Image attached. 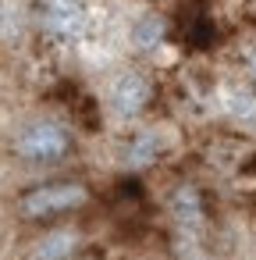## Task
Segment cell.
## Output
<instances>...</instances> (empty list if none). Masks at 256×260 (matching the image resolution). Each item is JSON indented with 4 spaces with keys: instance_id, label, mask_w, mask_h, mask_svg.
<instances>
[{
    "instance_id": "7a4b0ae2",
    "label": "cell",
    "mask_w": 256,
    "mask_h": 260,
    "mask_svg": "<svg viewBox=\"0 0 256 260\" xmlns=\"http://www.w3.org/2000/svg\"><path fill=\"white\" fill-rule=\"evenodd\" d=\"M15 153L25 164H57V160H64L71 153V132L54 118L29 121L15 136Z\"/></svg>"
},
{
    "instance_id": "6da1fadb",
    "label": "cell",
    "mask_w": 256,
    "mask_h": 260,
    "mask_svg": "<svg viewBox=\"0 0 256 260\" xmlns=\"http://www.w3.org/2000/svg\"><path fill=\"white\" fill-rule=\"evenodd\" d=\"M86 203H89V189L82 182H47V185H36V189L22 192L18 214L25 221H50V217L71 214Z\"/></svg>"
},
{
    "instance_id": "9c48e42d",
    "label": "cell",
    "mask_w": 256,
    "mask_h": 260,
    "mask_svg": "<svg viewBox=\"0 0 256 260\" xmlns=\"http://www.w3.org/2000/svg\"><path fill=\"white\" fill-rule=\"evenodd\" d=\"M228 118L235 125H256V93L249 86H238L228 93Z\"/></svg>"
},
{
    "instance_id": "30bf717a",
    "label": "cell",
    "mask_w": 256,
    "mask_h": 260,
    "mask_svg": "<svg viewBox=\"0 0 256 260\" xmlns=\"http://www.w3.org/2000/svg\"><path fill=\"white\" fill-rule=\"evenodd\" d=\"M249 75H252V79H256V54H252V57H249Z\"/></svg>"
},
{
    "instance_id": "3957f363",
    "label": "cell",
    "mask_w": 256,
    "mask_h": 260,
    "mask_svg": "<svg viewBox=\"0 0 256 260\" xmlns=\"http://www.w3.org/2000/svg\"><path fill=\"white\" fill-rule=\"evenodd\" d=\"M36 18L50 36L71 40L86 25V8L79 0H36Z\"/></svg>"
},
{
    "instance_id": "8992f818",
    "label": "cell",
    "mask_w": 256,
    "mask_h": 260,
    "mask_svg": "<svg viewBox=\"0 0 256 260\" xmlns=\"http://www.w3.org/2000/svg\"><path fill=\"white\" fill-rule=\"evenodd\" d=\"M82 246V235L75 228H50L29 246V260H71Z\"/></svg>"
},
{
    "instance_id": "5b68a950",
    "label": "cell",
    "mask_w": 256,
    "mask_h": 260,
    "mask_svg": "<svg viewBox=\"0 0 256 260\" xmlns=\"http://www.w3.org/2000/svg\"><path fill=\"white\" fill-rule=\"evenodd\" d=\"M167 210H171V217H174V224H178L181 235L199 232V224L206 221L203 192H199L196 185H178V189L171 192V200H167Z\"/></svg>"
},
{
    "instance_id": "277c9868",
    "label": "cell",
    "mask_w": 256,
    "mask_h": 260,
    "mask_svg": "<svg viewBox=\"0 0 256 260\" xmlns=\"http://www.w3.org/2000/svg\"><path fill=\"white\" fill-rule=\"evenodd\" d=\"M150 93H153V86H150V79H146L142 72H125V75H118L114 86H111V107H114L121 118H135V114L150 104Z\"/></svg>"
},
{
    "instance_id": "ba28073f",
    "label": "cell",
    "mask_w": 256,
    "mask_h": 260,
    "mask_svg": "<svg viewBox=\"0 0 256 260\" xmlns=\"http://www.w3.org/2000/svg\"><path fill=\"white\" fill-rule=\"evenodd\" d=\"M164 32H167V22L160 15H142L135 25H132V43L139 50H157L164 43Z\"/></svg>"
},
{
    "instance_id": "52a82bcc",
    "label": "cell",
    "mask_w": 256,
    "mask_h": 260,
    "mask_svg": "<svg viewBox=\"0 0 256 260\" xmlns=\"http://www.w3.org/2000/svg\"><path fill=\"white\" fill-rule=\"evenodd\" d=\"M160 150H164V139H160V132L146 128V132H135V136L128 139V146H125L121 160H125V168H132V171H142V168H150V164L160 157Z\"/></svg>"
}]
</instances>
